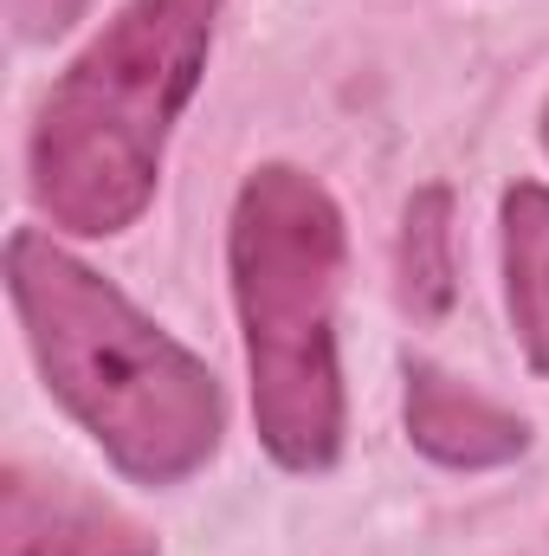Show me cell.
Listing matches in <instances>:
<instances>
[{"label":"cell","instance_id":"cell-7","mask_svg":"<svg viewBox=\"0 0 549 556\" xmlns=\"http://www.w3.org/2000/svg\"><path fill=\"white\" fill-rule=\"evenodd\" d=\"M401 304L413 317H439L452 304V194L420 188L401 214Z\"/></svg>","mask_w":549,"mask_h":556},{"label":"cell","instance_id":"cell-4","mask_svg":"<svg viewBox=\"0 0 549 556\" xmlns=\"http://www.w3.org/2000/svg\"><path fill=\"white\" fill-rule=\"evenodd\" d=\"M0 556H162L137 518L78 479L7 466L0 472Z\"/></svg>","mask_w":549,"mask_h":556},{"label":"cell","instance_id":"cell-6","mask_svg":"<svg viewBox=\"0 0 549 556\" xmlns=\"http://www.w3.org/2000/svg\"><path fill=\"white\" fill-rule=\"evenodd\" d=\"M505 298L531 369L549 376V188L511 181L505 188Z\"/></svg>","mask_w":549,"mask_h":556},{"label":"cell","instance_id":"cell-8","mask_svg":"<svg viewBox=\"0 0 549 556\" xmlns=\"http://www.w3.org/2000/svg\"><path fill=\"white\" fill-rule=\"evenodd\" d=\"M78 13H85V0H7V20H13V39H20V46L65 33Z\"/></svg>","mask_w":549,"mask_h":556},{"label":"cell","instance_id":"cell-9","mask_svg":"<svg viewBox=\"0 0 549 556\" xmlns=\"http://www.w3.org/2000/svg\"><path fill=\"white\" fill-rule=\"evenodd\" d=\"M544 142H549V124H544Z\"/></svg>","mask_w":549,"mask_h":556},{"label":"cell","instance_id":"cell-2","mask_svg":"<svg viewBox=\"0 0 549 556\" xmlns=\"http://www.w3.org/2000/svg\"><path fill=\"white\" fill-rule=\"evenodd\" d=\"M214 20L220 0H124L65 65L26 142V188L52 227L104 240L149 207L168 130L207 72Z\"/></svg>","mask_w":549,"mask_h":556},{"label":"cell","instance_id":"cell-3","mask_svg":"<svg viewBox=\"0 0 549 556\" xmlns=\"http://www.w3.org/2000/svg\"><path fill=\"white\" fill-rule=\"evenodd\" d=\"M227 266L246 330L259 440L284 472H330L343 453V214L330 188L291 162L253 168L233 201Z\"/></svg>","mask_w":549,"mask_h":556},{"label":"cell","instance_id":"cell-1","mask_svg":"<svg viewBox=\"0 0 549 556\" xmlns=\"http://www.w3.org/2000/svg\"><path fill=\"white\" fill-rule=\"evenodd\" d=\"M7 298L46 389L111 453L117 472L137 485H181L220 453L227 402L214 369L52 233L20 227L7 240Z\"/></svg>","mask_w":549,"mask_h":556},{"label":"cell","instance_id":"cell-5","mask_svg":"<svg viewBox=\"0 0 549 556\" xmlns=\"http://www.w3.org/2000/svg\"><path fill=\"white\" fill-rule=\"evenodd\" d=\"M408 440L452 466V472H491V466H511L524 446H531V420L498 408L491 395L452 382L446 369L433 363H413L408 369Z\"/></svg>","mask_w":549,"mask_h":556}]
</instances>
